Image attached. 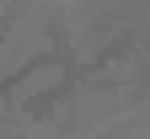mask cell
I'll list each match as a JSON object with an SVG mask.
<instances>
[{"instance_id": "obj_1", "label": "cell", "mask_w": 150, "mask_h": 139, "mask_svg": "<svg viewBox=\"0 0 150 139\" xmlns=\"http://www.w3.org/2000/svg\"><path fill=\"white\" fill-rule=\"evenodd\" d=\"M70 80V59H43V64H32L22 70L16 80L0 91V107H32L38 96H48V91H59Z\"/></svg>"}]
</instances>
